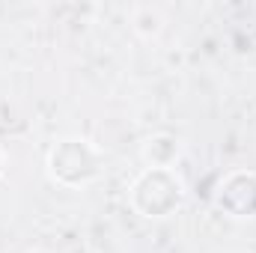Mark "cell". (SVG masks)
Masks as SVG:
<instances>
[{"label": "cell", "mask_w": 256, "mask_h": 253, "mask_svg": "<svg viewBox=\"0 0 256 253\" xmlns=\"http://www.w3.org/2000/svg\"><path fill=\"white\" fill-rule=\"evenodd\" d=\"M182 152H185L182 140L176 134H170V131H155V134H149L140 143V161H143V167H170L173 170L179 164Z\"/></svg>", "instance_id": "277c9868"}, {"label": "cell", "mask_w": 256, "mask_h": 253, "mask_svg": "<svg viewBox=\"0 0 256 253\" xmlns=\"http://www.w3.org/2000/svg\"><path fill=\"white\" fill-rule=\"evenodd\" d=\"M6 164H9V158H6V149H3V143H0V182H3V176H6Z\"/></svg>", "instance_id": "8992f818"}, {"label": "cell", "mask_w": 256, "mask_h": 253, "mask_svg": "<svg viewBox=\"0 0 256 253\" xmlns=\"http://www.w3.org/2000/svg\"><path fill=\"white\" fill-rule=\"evenodd\" d=\"M212 206L230 220H256V173L230 170L212 194Z\"/></svg>", "instance_id": "3957f363"}, {"label": "cell", "mask_w": 256, "mask_h": 253, "mask_svg": "<svg viewBox=\"0 0 256 253\" xmlns=\"http://www.w3.org/2000/svg\"><path fill=\"white\" fill-rule=\"evenodd\" d=\"M188 202V185L173 167H143L128 185V206L143 220H170Z\"/></svg>", "instance_id": "6da1fadb"}, {"label": "cell", "mask_w": 256, "mask_h": 253, "mask_svg": "<svg viewBox=\"0 0 256 253\" xmlns=\"http://www.w3.org/2000/svg\"><path fill=\"white\" fill-rule=\"evenodd\" d=\"M104 170V152L80 134H68L51 143L45 155V173L48 179L66 190H80L98 182Z\"/></svg>", "instance_id": "7a4b0ae2"}, {"label": "cell", "mask_w": 256, "mask_h": 253, "mask_svg": "<svg viewBox=\"0 0 256 253\" xmlns=\"http://www.w3.org/2000/svg\"><path fill=\"white\" fill-rule=\"evenodd\" d=\"M131 30L140 39H146V42L158 39L164 33V15H161V9H155V6H134L131 9Z\"/></svg>", "instance_id": "5b68a950"}]
</instances>
